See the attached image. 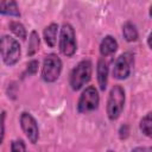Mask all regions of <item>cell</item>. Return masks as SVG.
Returning <instances> with one entry per match:
<instances>
[{
	"label": "cell",
	"mask_w": 152,
	"mask_h": 152,
	"mask_svg": "<svg viewBox=\"0 0 152 152\" xmlns=\"http://www.w3.org/2000/svg\"><path fill=\"white\" fill-rule=\"evenodd\" d=\"M93 72V64L90 59H83L81 61L70 74V87L72 90H80L83 86H86Z\"/></svg>",
	"instance_id": "1"
},
{
	"label": "cell",
	"mask_w": 152,
	"mask_h": 152,
	"mask_svg": "<svg viewBox=\"0 0 152 152\" xmlns=\"http://www.w3.org/2000/svg\"><path fill=\"white\" fill-rule=\"evenodd\" d=\"M0 14L8 17H20V11L18 4L13 0H0Z\"/></svg>",
	"instance_id": "11"
},
{
	"label": "cell",
	"mask_w": 152,
	"mask_h": 152,
	"mask_svg": "<svg viewBox=\"0 0 152 152\" xmlns=\"http://www.w3.org/2000/svg\"><path fill=\"white\" fill-rule=\"evenodd\" d=\"M100 104V96L97 93V89L93 86L87 87L77 102V112L81 114H87L90 112H94L99 108Z\"/></svg>",
	"instance_id": "6"
},
{
	"label": "cell",
	"mask_w": 152,
	"mask_h": 152,
	"mask_svg": "<svg viewBox=\"0 0 152 152\" xmlns=\"http://www.w3.org/2000/svg\"><path fill=\"white\" fill-rule=\"evenodd\" d=\"M140 131L146 137H151L152 134V120H151V112H148L141 120H140Z\"/></svg>",
	"instance_id": "16"
},
{
	"label": "cell",
	"mask_w": 152,
	"mask_h": 152,
	"mask_svg": "<svg viewBox=\"0 0 152 152\" xmlns=\"http://www.w3.org/2000/svg\"><path fill=\"white\" fill-rule=\"evenodd\" d=\"M118 50V42L112 36H106L100 43V53L103 57L113 55Z\"/></svg>",
	"instance_id": "10"
},
{
	"label": "cell",
	"mask_w": 152,
	"mask_h": 152,
	"mask_svg": "<svg viewBox=\"0 0 152 152\" xmlns=\"http://www.w3.org/2000/svg\"><path fill=\"white\" fill-rule=\"evenodd\" d=\"M129 135V126L127 124H124L119 128V137L120 139H126Z\"/></svg>",
	"instance_id": "19"
},
{
	"label": "cell",
	"mask_w": 152,
	"mask_h": 152,
	"mask_svg": "<svg viewBox=\"0 0 152 152\" xmlns=\"http://www.w3.org/2000/svg\"><path fill=\"white\" fill-rule=\"evenodd\" d=\"M96 76H97V83L100 89L104 90L107 88V82H108V63L103 58H100L97 61Z\"/></svg>",
	"instance_id": "9"
},
{
	"label": "cell",
	"mask_w": 152,
	"mask_h": 152,
	"mask_svg": "<svg viewBox=\"0 0 152 152\" xmlns=\"http://www.w3.org/2000/svg\"><path fill=\"white\" fill-rule=\"evenodd\" d=\"M122 34L127 42H135L138 39V30L131 21H126L122 25Z\"/></svg>",
	"instance_id": "13"
},
{
	"label": "cell",
	"mask_w": 152,
	"mask_h": 152,
	"mask_svg": "<svg viewBox=\"0 0 152 152\" xmlns=\"http://www.w3.org/2000/svg\"><path fill=\"white\" fill-rule=\"evenodd\" d=\"M0 55L4 63L8 66L14 65L20 59V44L11 36H2L0 38Z\"/></svg>",
	"instance_id": "2"
},
{
	"label": "cell",
	"mask_w": 152,
	"mask_h": 152,
	"mask_svg": "<svg viewBox=\"0 0 152 152\" xmlns=\"http://www.w3.org/2000/svg\"><path fill=\"white\" fill-rule=\"evenodd\" d=\"M5 112H2L0 114V144L2 142L5 137Z\"/></svg>",
	"instance_id": "20"
},
{
	"label": "cell",
	"mask_w": 152,
	"mask_h": 152,
	"mask_svg": "<svg viewBox=\"0 0 152 152\" xmlns=\"http://www.w3.org/2000/svg\"><path fill=\"white\" fill-rule=\"evenodd\" d=\"M38 65H39V62H38V61H36V59L30 61L28 64H27L26 71L24 72V75H28V76L34 75V74L37 72V70H38Z\"/></svg>",
	"instance_id": "18"
},
{
	"label": "cell",
	"mask_w": 152,
	"mask_h": 152,
	"mask_svg": "<svg viewBox=\"0 0 152 152\" xmlns=\"http://www.w3.org/2000/svg\"><path fill=\"white\" fill-rule=\"evenodd\" d=\"M11 152H27L26 145L21 139H15L11 144Z\"/></svg>",
	"instance_id": "17"
},
{
	"label": "cell",
	"mask_w": 152,
	"mask_h": 152,
	"mask_svg": "<svg viewBox=\"0 0 152 152\" xmlns=\"http://www.w3.org/2000/svg\"><path fill=\"white\" fill-rule=\"evenodd\" d=\"M57 32H58V25L56 23H51L44 28V40L48 44L49 48H55L57 42Z\"/></svg>",
	"instance_id": "12"
},
{
	"label": "cell",
	"mask_w": 152,
	"mask_h": 152,
	"mask_svg": "<svg viewBox=\"0 0 152 152\" xmlns=\"http://www.w3.org/2000/svg\"><path fill=\"white\" fill-rule=\"evenodd\" d=\"M59 50L66 57H72L77 50L76 33L74 27L69 23H64L62 25L59 36Z\"/></svg>",
	"instance_id": "5"
},
{
	"label": "cell",
	"mask_w": 152,
	"mask_h": 152,
	"mask_svg": "<svg viewBox=\"0 0 152 152\" xmlns=\"http://www.w3.org/2000/svg\"><path fill=\"white\" fill-rule=\"evenodd\" d=\"M62 71V61L56 53L45 56L42 66V78L46 83H52L58 80Z\"/></svg>",
	"instance_id": "4"
},
{
	"label": "cell",
	"mask_w": 152,
	"mask_h": 152,
	"mask_svg": "<svg viewBox=\"0 0 152 152\" xmlns=\"http://www.w3.org/2000/svg\"><path fill=\"white\" fill-rule=\"evenodd\" d=\"M39 36H38V32L37 31H32L30 33V37H28V46H27V56L28 57H32L39 49Z\"/></svg>",
	"instance_id": "14"
},
{
	"label": "cell",
	"mask_w": 152,
	"mask_h": 152,
	"mask_svg": "<svg viewBox=\"0 0 152 152\" xmlns=\"http://www.w3.org/2000/svg\"><path fill=\"white\" fill-rule=\"evenodd\" d=\"M107 152H114V151H113V150H108Z\"/></svg>",
	"instance_id": "22"
},
{
	"label": "cell",
	"mask_w": 152,
	"mask_h": 152,
	"mask_svg": "<svg viewBox=\"0 0 152 152\" xmlns=\"http://www.w3.org/2000/svg\"><path fill=\"white\" fill-rule=\"evenodd\" d=\"M8 27H10V30L18 37V38H20V39H26V28H25V26L21 24V23H19V21H10V24H8Z\"/></svg>",
	"instance_id": "15"
},
{
	"label": "cell",
	"mask_w": 152,
	"mask_h": 152,
	"mask_svg": "<svg viewBox=\"0 0 152 152\" xmlns=\"http://www.w3.org/2000/svg\"><path fill=\"white\" fill-rule=\"evenodd\" d=\"M131 152H151V147H145V146H139V147H134Z\"/></svg>",
	"instance_id": "21"
},
{
	"label": "cell",
	"mask_w": 152,
	"mask_h": 152,
	"mask_svg": "<svg viewBox=\"0 0 152 152\" xmlns=\"http://www.w3.org/2000/svg\"><path fill=\"white\" fill-rule=\"evenodd\" d=\"M133 55L129 52H125L122 55H120L115 62H114V66H113V77L115 80H126L132 70V65H133Z\"/></svg>",
	"instance_id": "7"
},
{
	"label": "cell",
	"mask_w": 152,
	"mask_h": 152,
	"mask_svg": "<svg viewBox=\"0 0 152 152\" xmlns=\"http://www.w3.org/2000/svg\"><path fill=\"white\" fill-rule=\"evenodd\" d=\"M19 121H20L21 129L25 133V135L27 137V139L30 140V142L36 144L39 138V128H38L37 120L33 118V115L31 113L23 112L20 114Z\"/></svg>",
	"instance_id": "8"
},
{
	"label": "cell",
	"mask_w": 152,
	"mask_h": 152,
	"mask_svg": "<svg viewBox=\"0 0 152 152\" xmlns=\"http://www.w3.org/2000/svg\"><path fill=\"white\" fill-rule=\"evenodd\" d=\"M125 106V90L121 86L115 84L108 95L107 100V115L109 120L114 121L119 119Z\"/></svg>",
	"instance_id": "3"
}]
</instances>
